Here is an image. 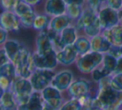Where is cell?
Instances as JSON below:
<instances>
[{
	"label": "cell",
	"instance_id": "cell-11",
	"mask_svg": "<svg viewBox=\"0 0 122 110\" xmlns=\"http://www.w3.org/2000/svg\"><path fill=\"white\" fill-rule=\"evenodd\" d=\"M90 89V83L86 80L80 79V80L73 81L69 88L67 89V91L71 98L80 99V98L89 94Z\"/></svg>",
	"mask_w": 122,
	"mask_h": 110
},
{
	"label": "cell",
	"instance_id": "cell-32",
	"mask_svg": "<svg viewBox=\"0 0 122 110\" xmlns=\"http://www.w3.org/2000/svg\"><path fill=\"white\" fill-rule=\"evenodd\" d=\"M111 86L118 92H122V74L111 75Z\"/></svg>",
	"mask_w": 122,
	"mask_h": 110
},
{
	"label": "cell",
	"instance_id": "cell-31",
	"mask_svg": "<svg viewBox=\"0 0 122 110\" xmlns=\"http://www.w3.org/2000/svg\"><path fill=\"white\" fill-rule=\"evenodd\" d=\"M21 0H0V7L3 11H14Z\"/></svg>",
	"mask_w": 122,
	"mask_h": 110
},
{
	"label": "cell",
	"instance_id": "cell-46",
	"mask_svg": "<svg viewBox=\"0 0 122 110\" xmlns=\"http://www.w3.org/2000/svg\"><path fill=\"white\" fill-rule=\"evenodd\" d=\"M92 110H104V109H101V108H97V109H92Z\"/></svg>",
	"mask_w": 122,
	"mask_h": 110
},
{
	"label": "cell",
	"instance_id": "cell-5",
	"mask_svg": "<svg viewBox=\"0 0 122 110\" xmlns=\"http://www.w3.org/2000/svg\"><path fill=\"white\" fill-rule=\"evenodd\" d=\"M98 18L102 30L109 29L120 23L118 11L109 8L106 5L98 10Z\"/></svg>",
	"mask_w": 122,
	"mask_h": 110
},
{
	"label": "cell",
	"instance_id": "cell-26",
	"mask_svg": "<svg viewBox=\"0 0 122 110\" xmlns=\"http://www.w3.org/2000/svg\"><path fill=\"white\" fill-rule=\"evenodd\" d=\"M84 32H85L86 35L88 36L89 37H93L95 36H97L99 34L101 33V24H100V21L99 18H97L93 22H92L91 24H89L87 27H86L85 28L83 29Z\"/></svg>",
	"mask_w": 122,
	"mask_h": 110
},
{
	"label": "cell",
	"instance_id": "cell-42",
	"mask_svg": "<svg viewBox=\"0 0 122 110\" xmlns=\"http://www.w3.org/2000/svg\"><path fill=\"white\" fill-rule=\"evenodd\" d=\"M118 14H119L120 21H122V8L121 10H119V11H118Z\"/></svg>",
	"mask_w": 122,
	"mask_h": 110
},
{
	"label": "cell",
	"instance_id": "cell-38",
	"mask_svg": "<svg viewBox=\"0 0 122 110\" xmlns=\"http://www.w3.org/2000/svg\"><path fill=\"white\" fill-rule=\"evenodd\" d=\"M7 37H8V32L0 27V45L6 42Z\"/></svg>",
	"mask_w": 122,
	"mask_h": 110
},
{
	"label": "cell",
	"instance_id": "cell-28",
	"mask_svg": "<svg viewBox=\"0 0 122 110\" xmlns=\"http://www.w3.org/2000/svg\"><path fill=\"white\" fill-rule=\"evenodd\" d=\"M83 107L82 104H81L80 100L78 99H74L68 100L67 102L65 103L58 110H82Z\"/></svg>",
	"mask_w": 122,
	"mask_h": 110
},
{
	"label": "cell",
	"instance_id": "cell-22",
	"mask_svg": "<svg viewBox=\"0 0 122 110\" xmlns=\"http://www.w3.org/2000/svg\"><path fill=\"white\" fill-rule=\"evenodd\" d=\"M0 108L3 109H15L16 99L12 89L3 91V94L0 99Z\"/></svg>",
	"mask_w": 122,
	"mask_h": 110
},
{
	"label": "cell",
	"instance_id": "cell-20",
	"mask_svg": "<svg viewBox=\"0 0 122 110\" xmlns=\"http://www.w3.org/2000/svg\"><path fill=\"white\" fill-rule=\"evenodd\" d=\"M23 46V45L20 44L19 42L15 40L6 41V42L4 43L3 49L5 50V51H6L7 55H8V58H9L10 61L12 63L14 62L15 60L17 59Z\"/></svg>",
	"mask_w": 122,
	"mask_h": 110
},
{
	"label": "cell",
	"instance_id": "cell-1",
	"mask_svg": "<svg viewBox=\"0 0 122 110\" xmlns=\"http://www.w3.org/2000/svg\"><path fill=\"white\" fill-rule=\"evenodd\" d=\"M111 76L102 78L98 82L97 98L99 105L104 110H118L122 105V92L115 90L111 86Z\"/></svg>",
	"mask_w": 122,
	"mask_h": 110
},
{
	"label": "cell",
	"instance_id": "cell-44",
	"mask_svg": "<svg viewBox=\"0 0 122 110\" xmlns=\"http://www.w3.org/2000/svg\"><path fill=\"white\" fill-rule=\"evenodd\" d=\"M0 110H18L15 108V109H3V108H0Z\"/></svg>",
	"mask_w": 122,
	"mask_h": 110
},
{
	"label": "cell",
	"instance_id": "cell-37",
	"mask_svg": "<svg viewBox=\"0 0 122 110\" xmlns=\"http://www.w3.org/2000/svg\"><path fill=\"white\" fill-rule=\"evenodd\" d=\"M10 60L7 55L4 49H0V67L4 66L8 62H9Z\"/></svg>",
	"mask_w": 122,
	"mask_h": 110
},
{
	"label": "cell",
	"instance_id": "cell-36",
	"mask_svg": "<svg viewBox=\"0 0 122 110\" xmlns=\"http://www.w3.org/2000/svg\"><path fill=\"white\" fill-rule=\"evenodd\" d=\"M92 80L96 82H99L101 79L105 77L104 74H103L102 70H101V68H97L96 70H94L92 72Z\"/></svg>",
	"mask_w": 122,
	"mask_h": 110
},
{
	"label": "cell",
	"instance_id": "cell-16",
	"mask_svg": "<svg viewBox=\"0 0 122 110\" xmlns=\"http://www.w3.org/2000/svg\"><path fill=\"white\" fill-rule=\"evenodd\" d=\"M98 18V11L92 9V8L86 7L82 10L81 17L76 20L75 27L78 30L84 29L86 27L93 22Z\"/></svg>",
	"mask_w": 122,
	"mask_h": 110
},
{
	"label": "cell",
	"instance_id": "cell-14",
	"mask_svg": "<svg viewBox=\"0 0 122 110\" xmlns=\"http://www.w3.org/2000/svg\"><path fill=\"white\" fill-rule=\"evenodd\" d=\"M77 39V33L76 28L75 27L69 26L66 28H65L62 32L60 33V36H58L57 39L54 44L56 43L61 49H62L64 46L73 45Z\"/></svg>",
	"mask_w": 122,
	"mask_h": 110
},
{
	"label": "cell",
	"instance_id": "cell-24",
	"mask_svg": "<svg viewBox=\"0 0 122 110\" xmlns=\"http://www.w3.org/2000/svg\"><path fill=\"white\" fill-rule=\"evenodd\" d=\"M50 18L49 16L47 14H38V15H36V18L35 20H34L33 22V27L35 30L37 31H43L47 28V27L49 26L50 23Z\"/></svg>",
	"mask_w": 122,
	"mask_h": 110
},
{
	"label": "cell",
	"instance_id": "cell-43",
	"mask_svg": "<svg viewBox=\"0 0 122 110\" xmlns=\"http://www.w3.org/2000/svg\"><path fill=\"white\" fill-rule=\"evenodd\" d=\"M42 110H52V109H50L48 106H47L46 104H44V108H43V109H42Z\"/></svg>",
	"mask_w": 122,
	"mask_h": 110
},
{
	"label": "cell",
	"instance_id": "cell-29",
	"mask_svg": "<svg viewBox=\"0 0 122 110\" xmlns=\"http://www.w3.org/2000/svg\"><path fill=\"white\" fill-rule=\"evenodd\" d=\"M13 12H14L15 14H16L18 18H20V17L23 16V15L32 13V12H34V11H33V9H32V7L31 6V5H29V4H27V3H24V2L21 1L19 3H18V5L17 6V8H15Z\"/></svg>",
	"mask_w": 122,
	"mask_h": 110
},
{
	"label": "cell",
	"instance_id": "cell-23",
	"mask_svg": "<svg viewBox=\"0 0 122 110\" xmlns=\"http://www.w3.org/2000/svg\"><path fill=\"white\" fill-rule=\"evenodd\" d=\"M79 56H83L92 51L91 49V41L86 37H77L76 41L73 44Z\"/></svg>",
	"mask_w": 122,
	"mask_h": 110
},
{
	"label": "cell",
	"instance_id": "cell-13",
	"mask_svg": "<svg viewBox=\"0 0 122 110\" xmlns=\"http://www.w3.org/2000/svg\"><path fill=\"white\" fill-rule=\"evenodd\" d=\"M101 35L106 38L111 46H122V24L119 23L109 29L101 31Z\"/></svg>",
	"mask_w": 122,
	"mask_h": 110
},
{
	"label": "cell",
	"instance_id": "cell-47",
	"mask_svg": "<svg viewBox=\"0 0 122 110\" xmlns=\"http://www.w3.org/2000/svg\"><path fill=\"white\" fill-rule=\"evenodd\" d=\"M121 57H122V46H121Z\"/></svg>",
	"mask_w": 122,
	"mask_h": 110
},
{
	"label": "cell",
	"instance_id": "cell-30",
	"mask_svg": "<svg viewBox=\"0 0 122 110\" xmlns=\"http://www.w3.org/2000/svg\"><path fill=\"white\" fill-rule=\"evenodd\" d=\"M36 18V14L34 12L30 13H27L26 15H23V16L18 18L20 22V25L23 26V27H26V28H30L33 26V22L34 20H35Z\"/></svg>",
	"mask_w": 122,
	"mask_h": 110
},
{
	"label": "cell",
	"instance_id": "cell-7",
	"mask_svg": "<svg viewBox=\"0 0 122 110\" xmlns=\"http://www.w3.org/2000/svg\"><path fill=\"white\" fill-rule=\"evenodd\" d=\"M42 96L45 104L52 110H58L61 107L62 98L61 95V91L55 87L47 86L42 91Z\"/></svg>",
	"mask_w": 122,
	"mask_h": 110
},
{
	"label": "cell",
	"instance_id": "cell-41",
	"mask_svg": "<svg viewBox=\"0 0 122 110\" xmlns=\"http://www.w3.org/2000/svg\"><path fill=\"white\" fill-rule=\"evenodd\" d=\"M21 1L24 2V3L31 5L32 7H33V6H36L37 4H38L42 0H21Z\"/></svg>",
	"mask_w": 122,
	"mask_h": 110
},
{
	"label": "cell",
	"instance_id": "cell-39",
	"mask_svg": "<svg viewBox=\"0 0 122 110\" xmlns=\"http://www.w3.org/2000/svg\"><path fill=\"white\" fill-rule=\"evenodd\" d=\"M66 5H78L82 7L86 0H64Z\"/></svg>",
	"mask_w": 122,
	"mask_h": 110
},
{
	"label": "cell",
	"instance_id": "cell-15",
	"mask_svg": "<svg viewBox=\"0 0 122 110\" xmlns=\"http://www.w3.org/2000/svg\"><path fill=\"white\" fill-rule=\"evenodd\" d=\"M66 3L64 0H47L44 11L48 16H59L66 13Z\"/></svg>",
	"mask_w": 122,
	"mask_h": 110
},
{
	"label": "cell",
	"instance_id": "cell-8",
	"mask_svg": "<svg viewBox=\"0 0 122 110\" xmlns=\"http://www.w3.org/2000/svg\"><path fill=\"white\" fill-rule=\"evenodd\" d=\"M0 27L7 32H18L20 22L13 11H3L0 14Z\"/></svg>",
	"mask_w": 122,
	"mask_h": 110
},
{
	"label": "cell",
	"instance_id": "cell-27",
	"mask_svg": "<svg viewBox=\"0 0 122 110\" xmlns=\"http://www.w3.org/2000/svg\"><path fill=\"white\" fill-rule=\"evenodd\" d=\"M82 7L78 5H66V14L71 18V20L76 21L81 17L82 13Z\"/></svg>",
	"mask_w": 122,
	"mask_h": 110
},
{
	"label": "cell",
	"instance_id": "cell-35",
	"mask_svg": "<svg viewBox=\"0 0 122 110\" xmlns=\"http://www.w3.org/2000/svg\"><path fill=\"white\" fill-rule=\"evenodd\" d=\"M108 54L111 55V56L116 58V59H119L121 57V47L120 46H111V47L110 48V50L108 51Z\"/></svg>",
	"mask_w": 122,
	"mask_h": 110
},
{
	"label": "cell",
	"instance_id": "cell-9",
	"mask_svg": "<svg viewBox=\"0 0 122 110\" xmlns=\"http://www.w3.org/2000/svg\"><path fill=\"white\" fill-rule=\"evenodd\" d=\"M78 53L74 45L66 46L61 49L58 52H56V59L57 62L65 66L71 65L77 60Z\"/></svg>",
	"mask_w": 122,
	"mask_h": 110
},
{
	"label": "cell",
	"instance_id": "cell-45",
	"mask_svg": "<svg viewBox=\"0 0 122 110\" xmlns=\"http://www.w3.org/2000/svg\"><path fill=\"white\" fill-rule=\"evenodd\" d=\"M3 90L1 88H0V99H1L2 95H3Z\"/></svg>",
	"mask_w": 122,
	"mask_h": 110
},
{
	"label": "cell",
	"instance_id": "cell-17",
	"mask_svg": "<svg viewBox=\"0 0 122 110\" xmlns=\"http://www.w3.org/2000/svg\"><path fill=\"white\" fill-rule=\"evenodd\" d=\"M42 98V96L37 91L32 93L25 103L18 105V110H42L44 104Z\"/></svg>",
	"mask_w": 122,
	"mask_h": 110
},
{
	"label": "cell",
	"instance_id": "cell-3",
	"mask_svg": "<svg viewBox=\"0 0 122 110\" xmlns=\"http://www.w3.org/2000/svg\"><path fill=\"white\" fill-rule=\"evenodd\" d=\"M11 89L14 94L16 101L19 102V104H21L29 99L32 94L33 88L30 80L21 77H17L12 85Z\"/></svg>",
	"mask_w": 122,
	"mask_h": 110
},
{
	"label": "cell",
	"instance_id": "cell-33",
	"mask_svg": "<svg viewBox=\"0 0 122 110\" xmlns=\"http://www.w3.org/2000/svg\"><path fill=\"white\" fill-rule=\"evenodd\" d=\"M104 2H106V0H86L87 7L92 8L94 10H98L102 7V4Z\"/></svg>",
	"mask_w": 122,
	"mask_h": 110
},
{
	"label": "cell",
	"instance_id": "cell-25",
	"mask_svg": "<svg viewBox=\"0 0 122 110\" xmlns=\"http://www.w3.org/2000/svg\"><path fill=\"white\" fill-rule=\"evenodd\" d=\"M0 75H4L5 77L8 78L13 83L15 79L17 78L16 67L11 61H9L7 64H5L4 66L0 67Z\"/></svg>",
	"mask_w": 122,
	"mask_h": 110
},
{
	"label": "cell",
	"instance_id": "cell-19",
	"mask_svg": "<svg viewBox=\"0 0 122 110\" xmlns=\"http://www.w3.org/2000/svg\"><path fill=\"white\" fill-rule=\"evenodd\" d=\"M91 49L92 51L106 54L108 52L110 48L111 47V45L106 40L105 37H103L101 34L91 38Z\"/></svg>",
	"mask_w": 122,
	"mask_h": 110
},
{
	"label": "cell",
	"instance_id": "cell-21",
	"mask_svg": "<svg viewBox=\"0 0 122 110\" xmlns=\"http://www.w3.org/2000/svg\"><path fill=\"white\" fill-rule=\"evenodd\" d=\"M117 61H118V59L111 56V55H109L108 53L104 54L101 70H102L105 77L113 75V74H114V72H115V70H116V68Z\"/></svg>",
	"mask_w": 122,
	"mask_h": 110
},
{
	"label": "cell",
	"instance_id": "cell-40",
	"mask_svg": "<svg viewBox=\"0 0 122 110\" xmlns=\"http://www.w3.org/2000/svg\"><path fill=\"white\" fill-rule=\"evenodd\" d=\"M116 74H122V57L119 58L117 61L116 68L115 70V72L113 75H116Z\"/></svg>",
	"mask_w": 122,
	"mask_h": 110
},
{
	"label": "cell",
	"instance_id": "cell-12",
	"mask_svg": "<svg viewBox=\"0 0 122 110\" xmlns=\"http://www.w3.org/2000/svg\"><path fill=\"white\" fill-rule=\"evenodd\" d=\"M73 82V74L71 70H62L56 74L51 81V85L60 91L67 89Z\"/></svg>",
	"mask_w": 122,
	"mask_h": 110
},
{
	"label": "cell",
	"instance_id": "cell-4",
	"mask_svg": "<svg viewBox=\"0 0 122 110\" xmlns=\"http://www.w3.org/2000/svg\"><path fill=\"white\" fill-rule=\"evenodd\" d=\"M56 74L51 70L36 69L30 76V82L36 91H42L51 83Z\"/></svg>",
	"mask_w": 122,
	"mask_h": 110
},
{
	"label": "cell",
	"instance_id": "cell-2",
	"mask_svg": "<svg viewBox=\"0 0 122 110\" xmlns=\"http://www.w3.org/2000/svg\"><path fill=\"white\" fill-rule=\"evenodd\" d=\"M104 54L91 51L90 52L80 56L76 60V67L83 74L92 73L102 64Z\"/></svg>",
	"mask_w": 122,
	"mask_h": 110
},
{
	"label": "cell",
	"instance_id": "cell-18",
	"mask_svg": "<svg viewBox=\"0 0 122 110\" xmlns=\"http://www.w3.org/2000/svg\"><path fill=\"white\" fill-rule=\"evenodd\" d=\"M72 20L65 13L59 16L53 17L49 23V29L56 33H61L65 28L69 27Z\"/></svg>",
	"mask_w": 122,
	"mask_h": 110
},
{
	"label": "cell",
	"instance_id": "cell-6",
	"mask_svg": "<svg viewBox=\"0 0 122 110\" xmlns=\"http://www.w3.org/2000/svg\"><path fill=\"white\" fill-rule=\"evenodd\" d=\"M32 57L36 69L52 70L58 63L56 59V52L55 50L45 55H40L37 52H35L32 54Z\"/></svg>",
	"mask_w": 122,
	"mask_h": 110
},
{
	"label": "cell",
	"instance_id": "cell-34",
	"mask_svg": "<svg viewBox=\"0 0 122 110\" xmlns=\"http://www.w3.org/2000/svg\"><path fill=\"white\" fill-rule=\"evenodd\" d=\"M106 5L109 8L119 11L122 8V0H106Z\"/></svg>",
	"mask_w": 122,
	"mask_h": 110
},
{
	"label": "cell",
	"instance_id": "cell-10",
	"mask_svg": "<svg viewBox=\"0 0 122 110\" xmlns=\"http://www.w3.org/2000/svg\"><path fill=\"white\" fill-rule=\"evenodd\" d=\"M36 49L38 54L45 55L53 51V42L48 34V31H41L36 38Z\"/></svg>",
	"mask_w": 122,
	"mask_h": 110
}]
</instances>
